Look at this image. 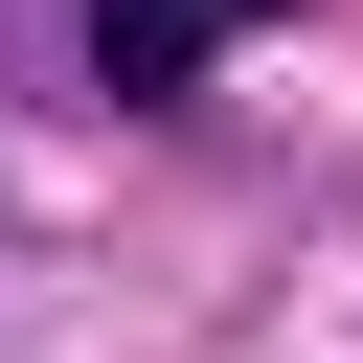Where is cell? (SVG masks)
I'll return each mask as SVG.
<instances>
[{"mask_svg":"<svg viewBox=\"0 0 363 363\" xmlns=\"http://www.w3.org/2000/svg\"><path fill=\"white\" fill-rule=\"evenodd\" d=\"M295 0H91V91H136V113H182L227 45H272Z\"/></svg>","mask_w":363,"mask_h":363,"instance_id":"obj_1","label":"cell"}]
</instances>
